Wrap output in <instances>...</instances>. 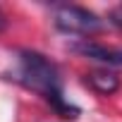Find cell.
Segmentation results:
<instances>
[{
  "label": "cell",
  "mask_w": 122,
  "mask_h": 122,
  "mask_svg": "<svg viewBox=\"0 0 122 122\" xmlns=\"http://www.w3.org/2000/svg\"><path fill=\"white\" fill-rule=\"evenodd\" d=\"M7 26V19H5V15H3V10H0V31H3Z\"/></svg>",
  "instance_id": "6"
},
{
  "label": "cell",
  "mask_w": 122,
  "mask_h": 122,
  "mask_svg": "<svg viewBox=\"0 0 122 122\" xmlns=\"http://www.w3.org/2000/svg\"><path fill=\"white\" fill-rule=\"evenodd\" d=\"M70 48L74 53L89 57V60H96V62L108 65V67H122V48L103 46V43H96V41H89V38H81V41L72 43Z\"/></svg>",
  "instance_id": "3"
},
{
  "label": "cell",
  "mask_w": 122,
  "mask_h": 122,
  "mask_svg": "<svg viewBox=\"0 0 122 122\" xmlns=\"http://www.w3.org/2000/svg\"><path fill=\"white\" fill-rule=\"evenodd\" d=\"M53 24L70 36H93L98 31H103V19L81 7V5H72V3H62L53 7Z\"/></svg>",
  "instance_id": "2"
},
{
  "label": "cell",
  "mask_w": 122,
  "mask_h": 122,
  "mask_svg": "<svg viewBox=\"0 0 122 122\" xmlns=\"http://www.w3.org/2000/svg\"><path fill=\"white\" fill-rule=\"evenodd\" d=\"M12 79L17 84H22L24 89L34 91L36 96H41L62 120H77L79 117V108L72 105L65 98L57 65L50 57H46L43 53H36V50H29V48L19 50Z\"/></svg>",
  "instance_id": "1"
},
{
  "label": "cell",
  "mask_w": 122,
  "mask_h": 122,
  "mask_svg": "<svg viewBox=\"0 0 122 122\" xmlns=\"http://www.w3.org/2000/svg\"><path fill=\"white\" fill-rule=\"evenodd\" d=\"M108 22L122 31V3H120V5H115V7L108 12Z\"/></svg>",
  "instance_id": "5"
},
{
  "label": "cell",
  "mask_w": 122,
  "mask_h": 122,
  "mask_svg": "<svg viewBox=\"0 0 122 122\" xmlns=\"http://www.w3.org/2000/svg\"><path fill=\"white\" fill-rule=\"evenodd\" d=\"M84 86H89L98 96H112L122 86V81H120V74H115L112 70L105 67V70H93V72L84 74Z\"/></svg>",
  "instance_id": "4"
}]
</instances>
